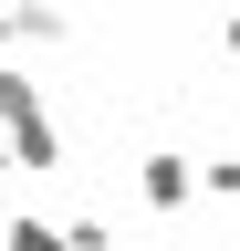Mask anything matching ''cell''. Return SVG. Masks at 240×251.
Masks as SVG:
<instances>
[{
    "label": "cell",
    "instance_id": "30bf717a",
    "mask_svg": "<svg viewBox=\"0 0 240 251\" xmlns=\"http://www.w3.org/2000/svg\"><path fill=\"white\" fill-rule=\"evenodd\" d=\"M209 11H240V0H209Z\"/></svg>",
    "mask_w": 240,
    "mask_h": 251
},
{
    "label": "cell",
    "instance_id": "7c38bea8",
    "mask_svg": "<svg viewBox=\"0 0 240 251\" xmlns=\"http://www.w3.org/2000/svg\"><path fill=\"white\" fill-rule=\"evenodd\" d=\"M11 11H21V0H11Z\"/></svg>",
    "mask_w": 240,
    "mask_h": 251
},
{
    "label": "cell",
    "instance_id": "9c48e42d",
    "mask_svg": "<svg viewBox=\"0 0 240 251\" xmlns=\"http://www.w3.org/2000/svg\"><path fill=\"white\" fill-rule=\"evenodd\" d=\"M11 168H21V157H11V136H0V178H11Z\"/></svg>",
    "mask_w": 240,
    "mask_h": 251
},
{
    "label": "cell",
    "instance_id": "6da1fadb",
    "mask_svg": "<svg viewBox=\"0 0 240 251\" xmlns=\"http://www.w3.org/2000/svg\"><path fill=\"white\" fill-rule=\"evenodd\" d=\"M0 136L21 168H63V126L42 105V74H21V63H0Z\"/></svg>",
    "mask_w": 240,
    "mask_h": 251
},
{
    "label": "cell",
    "instance_id": "8fae6325",
    "mask_svg": "<svg viewBox=\"0 0 240 251\" xmlns=\"http://www.w3.org/2000/svg\"><path fill=\"white\" fill-rule=\"evenodd\" d=\"M167 251H188V241H167Z\"/></svg>",
    "mask_w": 240,
    "mask_h": 251
},
{
    "label": "cell",
    "instance_id": "5b68a950",
    "mask_svg": "<svg viewBox=\"0 0 240 251\" xmlns=\"http://www.w3.org/2000/svg\"><path fill=\"white\" fill-rule=\"evenodd\" d=\"M11 21H21V42H42V52H52V42H63V31H73L63 11H52V0H21V11H11Z\"/></svg>",
    "mask_w": 240,
    "mask_h": 251
},
{
    "label": "cell",
    "instance_id": "ba28073f",
    "mask_svg": "<svg viewBox=\"0 0 240 251\" xmlns=\"http://www.w3.org/2000/svg\"><path fill=\"white\" fill-rule=\"evenodd\" d=\"M11 52H21V21H11V11H0V63H11Z\"/></svg>",
    "mask_w": 240,
    "mask_h": 251
},
{
    "label": "cell",
    "instance_id": "277c9868",
    "mask_svg": "<svg viewBox=\"0 0 240 251\" xmlns=\"http://www.w3.org/2000/svg\"><path fill=\"white\" fill-rule=\"evenodd\" d=\"M198 199H240V147H209L198 157Z\"/></svg>",
    "mask_w": 240,
    "mask_h": 251
},
{
    "label": "cell",
    "instance_id": "3957f363",
    "mask_svg": "<svg viewBox=\"0 0 240 251\" xmlns=\"http://www.w3.org/2000/svg\"><path fill=\"white\" fill-rule=\"evenodd\" d=\"M0 251H73V241H63V220L21 209V220H0Z\"/></svg>",
    "mask_w": 240,
    "mask_h": 251
},
{
    "label": "cell",
    "instance_id": "52a82bcc",
    "mask_svg": "<svg viewBox=\"0 0 240 251\" xmlns=\"http://www.w3.org/2000/svg\"><path fill=\"white\" fill-rule=\"evenodd\" d=\"M219 52H230V63H240V11H219Z\"/></svg>",
    "mask_w": 240,
    "mask_h": 251
},
{
    "label": "cell",
    "instance_id": "8992f818",
    "mask_svg": "<svg viewBox=\"0 0 240 251\" xmlns=\"http://www.w3.org/2000/svg\"><path fill=\"white\" fill-rule=\"evenodd\" d=\"M63 241H73V251H115V220H105V209H84V220H63Z\"/></svg>",
    "mask_w": 240,
    "mask_h": 251
},
{
    "label": "cell",
    "instance_id": "7a4b0ae2",
    "mask_svg": "<svg viewBox=\"0 0 240 251\" xmlns=\"http://www.w3.org/2000/svg\"><path fill=\"white\" fill-rule=\"evenodd\" d=\"M136 199L157 209V220H177V209L198 199V157H177V147H146V157H136Z\"/></svg>",
    "mask_w": 240,
    "mask_h": 251
}]
</instances>
